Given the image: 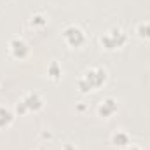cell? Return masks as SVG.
<instances>
[{"label":"cell","instance_id":"obj_1","mask_svg":"<svg viewBox=\"0 0 150 150\" xmlns=\"http://www.w3.org/2000/svg\"><path fill=\"white\" fill-rule=\"evenodd\" d=\"M107 82H108V70L105 67H91L84 70L82 75L77 79V89L82 94H87L103 87Z\"/></svg>","mask_w":150,"mask_h":150},{"label":"cell","instance_id":"obj_2","mask_svg":"<svg viewBox=\"0 0 150 150\" xmlns=\"http://www.w3.org/2000/svg\"><path fill=\"white\" fill-rule=\"evenodd\" d=\"M127 33L120 26H112L100 37V45L105 51H117L127 44Z\"/></svg>","mask_w":150,"mask_h":150},{"label":"cell","instance_id":"obj_3","mask_svg":"<svg viewBox=\"0 0 150 150\" xmlns=\"http://www.w3.org/2000/svg\"><path fill=\"white\" fill-rule=\"evenodd\" d=\"M44 98H42V94H38L35 91H28V93H25L23 94V98L16 103V107H14V112L16 115H25V113H35L38 110H42L44 108Z\"/></svg>","mask_w":150,"mask_h":150},{"label":"cell","instance_id":"obj_4","mask_svg":"<svg viewBox=\"0 0 150 150\" xmlns=\"http://www.w3.org/2000/svg\"><path fill=\"white\" fill-rule=\"evenodd\" d=\"M61 37H63V42L72 47V49H80L82 45H86L87 42V35H86V30L80 26V25H67L61 32Z\"/></svg>","mask_w":150,"mask_h":150},{"label":"cell","instance_id":"obj_5","mask_svg":"<svg viewBox=\"0 0 150 150\" xmlns=\"http://www.w3.org/2000/svg\"><path fill=\"white\" fill-rule=\"evenodd\" d=\"M7 51H9L11 58H14V59H25L30 54V44L23 37H14L9 40Z\"/></svg>","mask_w":150,"mask_h":150},{"label":"cell","instance_id":"obj_6","mask_svg":"<svg viewBox=\"0 0 150 150\" xmlns=\"http://www.w3.org/2000/svg\"><path fill=\"white\" fill-rule=\"evenodd\" d=\"M117 110H119V103H117V100H115L113 96L103 98V100L98 103V107H96V113H98L100 117H103V119H110Z\"/></svg>","mask_w":150,"mask_h":150},{"label":"cell","instance_id":"obj_7","mask_svg":"<svg viewBox=\"0 0 150 150\" xmlns=\"http://www.w3.org/2000/svg\"><path fill=\"white\" fill-rule=\"evenodd\" d=\"M110 142H112V145L119 147V149H127L131 145V138L124 129H115L110 136Z\"/></svg>","mask_w":150,"mask_h":150},{"label":"cell","instance_id":"obj_8","mask_svg":"<svg viewBox=\"0 0 150 150\" xmlns=\"http://www.w3.org/2000/svg\"><path fill=\"white\" fill-rule=\"evenodd\" d=\"M16 117L18 115H16V112L12 108H9L5 105H0V129H5V127L12 126Z\"/></svg>","mask_w":150,"mask_h":150},{"label":"cell","instance_id":"obj_9","mask_svg":"<svg viewBox=\"0 0 150 150\" xmlns=\"http://www.w3.org/2000/svg\"><path fill=\"white\" fill-rule=\"evenodd\" d=\"M61 75H63V68H61V65H59L56 59H52V61L47 65V77H49L51 80L58 82V80L61 79Z\"/></svg>","mask_w":150,"mask_h":150},{"label":"cell","instance_id":"obj_10","mask_svg":"<svg viewBox=\"0 0 150 150\" xmlns=\"http://www.w3.org/2000/svg\"><path fill=\"white\" fill-rule=\"evenodd\" d=\"M134 32L142 40H150V21H140Z\"/></svg>","mask_w":150,"mask_h":150},{"label":"cell","instance_id":"obj_11","mask_svg":"<svg viewBox=\"0 0 150 150\" xmlns=\"http://www.w3.org/2000/svg\"><path fill=\"white\" fill-rule=\"evenodd\" d=\"M30 26L32 28H35V30H42V28H45L47 26V18L44 16V14H33L32 18H30Z\"/></svg>","mask_w":150,"mask_h":150},{"label":"cell","instance_id":"obj_12","mask_svg":"<svg viewBox=\"0 0 150 150\" xmlns=\"http://www.w3.org/2000/svg\"><path fill=\"white\" fill-rule=\"evenodd\" d=\"M61 150H79V149H77L75 145H72V143H65V145H63V149H61Z\"/></svg>","mask_w":150,"mask_h":150},{"label":"cell","instance_id":"obj_13","mask_svg":"<svg viewBox=\"0 0 150 150\" xmlns=\"http://www.w3.org/2000/svg\"><path fill=\"white\" fill-rule=\"evenodd\" d=\"M126 150H145V149H143V147H140V145H134V143H131V145H129Z\"/></svg>","mask_w":150,"mask_h":150},{"label":"cell","instance_id":"obj_14","mask_svg":"<svg viewBox=\"0 0 150 150\" xmlns=\"http://www.w3.org/2000/svg\"><path fill=\"white\" fill-rule=\"evenodd\" d=\"M32 150H47L45 147H35V149H32Z\"/></svg>","mask_w":150,"mask_h":150}]
</instances>
